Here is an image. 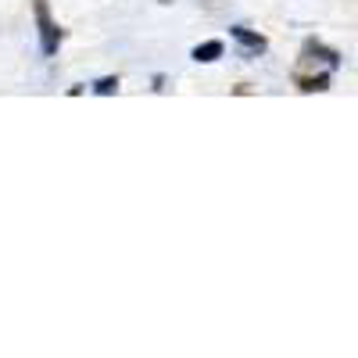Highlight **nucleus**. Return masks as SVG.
I'll list each match as a JSON object with an SVG mask.
<instances>
[{"label":"nucleus","instance_id":"obj_1","mask_svg":"<svg viewBox=\"0 0 358 358\" xmlns=\"http://www.w3.org/2000/svg\"><path fill=\"white\" fill-rule=\"evenodd\" d=\"M36 22H40V36H43V54H54L57 50V29L50 22V11L43 0H36Z\"/></svg>","mask_w":358,"mask_h":358},{"label":"nucleus","instance_id":"obj_2","mask_svg":"<svg viewBox=\"0 0 358 358\" xmlns=\"http://www.w3.org/2000/svg\"><path fill=\"white\" fill-rule=\"evenodd\" d=\"M219 54H222V43L219 40H208V43L194 47V62H215Z\"/></svg>","mask_w":358,"mask_h":358},{"label":"nucleus","instance_id":"obj_3","mask_svg":"<svg viewBox=\"0 0 358 358\" xmlns=\"http://www.w3.org/2000/svg\"><path fill=\"white\" fill-rule=\"evenodd\" d=\"M233 36L241 40L244 47H251V50H265V40H262V36H251L248 29H233Z\"/></svg>","mask_w":358,"mask_h":358},{"label":"nucleus","instance_id":"obj_4","mask_svg":"<svg viewBox=\"0 0 358 358\" xmlns=\"http://www.w3.org/2000/svg\"><path fill=\"white\" fill-rule=\"evenodd\" d=\"M326 83H330L326 76H319V79H301V90H308V94H312V90H326Z\"/></svg>","mask_w":358,"mask_h":358},{"label":"nucleus","instance_id":"obj_5","mask_svg":"<svg viewBox=\"0 0 358 358\" xmlns=\"http://www.w3.org/2000/svg\"><path fill=\"white\" fill-rule=\"evenodd\" d=\"M115 86H118V79H101V83H97V94L108 97V94H115Z\"/></svg>","mask_w":358,"mask_h":358}]
</instances>
